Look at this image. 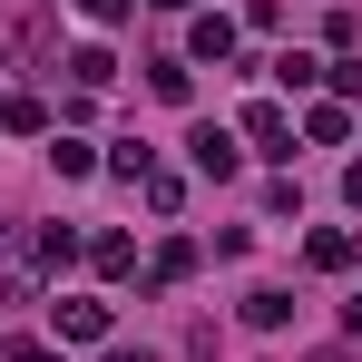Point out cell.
<instances>
[{
  "instance_id": "cell-1",
  "label": "cell",
  "mask_w": 362,
  "mask_h": 362,
  "mask_svg": "<svg viewBox=\"0 0 362 362\" xmlns=\"http://www.w3.org/2000/svg\"><path fill=\"white\" fill-rule=\"evenodd\" d=\"M59 274V255H49V226H20V235H0V303H40V284Z\"/></svg>"
},
{
  "instance_id": "cell-2",
  "label": "cell",
  "mask_w": 362,
  "mask_h": 362,
  "mask_svg": "<svg viewBox=\"0 0 362 362\" xmlns=\"http://www.w3.org/2000/svg\"><path fill=\"white\" fill-rule=\"evenodd\" d=\"M49 40H59V20H49L40 0H10V10H0V59L10 69H49Z\"/></svg>"
},
{
  "instance_id": "cell-3",
  "label": "cell",
  "mask_w": 362,
  "mask_h": 362,
  "mask_svg": "<svg viewBox=\"0 0 362 362\" xmlns=\"http://www.w3.org/2000/svg\"><path fill=\"white\" fill-rule=\"evenodd\" d=\"M245 147L274 157V167H294V118H284V98H255V108H245Z\"/></svg>"
},
{
  "instance_id": "cell-4",
  "label": "cell",
  "mask_w": 362,
  "mask_h": 362,
  "mask_svg": "<svg viewBox=\"0 0 362 362\" xmlns=\"http://www.w3.org/2000/svg\"><path fill=\"white\" fill-rule=\"evenodd\" d=\"M303 264H313V274H353V264H362V235H343V226H313V235H303Z\"/></svg>"
},
{
  "instance_id": "cell-5",
  "label": "cell",
  "mask_w": 362,
  "mask_h": 362,
  "mask_svg": "<svg viewBox=\"0 0 362 362\" xmlns=\"http://www.w3.org/2000/svg\"><path fill=\"white\" fill-rule=\"evenodd\" d=\"M186 157H196V177H235L245 167V147L226 137V127H186Z\"/></svg>"
},
{
  "instance_id": "cell-6",
  "label": "cell",
  "mask_w": 362,
  "mask_h": 362,
  "mask_svg": "<svg viewBox=\"0 0 362 362\" xmlns=\"http://www.w3.org/2000/svg\"><path fill=\"white\" fill-rule=\"evenodd\" d=\"M235 313H245V333H284V323H294V294H284V284H255Z\"/></svg>"
},
{
  "instance_id": "cell-7",
  "label": "cell",
  "mask_w": 362,
  "mask_h": 362,
  "mask_svg": "<svg viewBox=\"0 0 362 362\" xmlns=\"http://www.w3.org/2000/svg\"><path fill=\"white\" fill-rule=\"evenodd\" d=\"M59 343H108V303H98V294H69L59 303Z\"/></svg>"
},
{
  "instance_id": "cell-8",
  "label": "cell",
  "mask_w": 362,
  "mask_h": 362,
  "mask_svg": "<svg viewBox=\"0 0 362 362\" xmlns=\"http://www.w3.org/2000/svg\"><path fill=\"white\" fill-rule=\"evenodd\" d=\"M186 59H235V20H226V10H196V30H186Z\"/></svg>"
},
{
  "instance_id": "cell-9",
  "label": "cell",
  "mask_w": 362,
  "mask_h": 362,
  "mask_svg": "<svg viewBox=\"0 0 362 362\" xmlns=\"http://www.w3.org/2000/svg\"><path fill=\"white\" fill-rule=\"evenodd\" d=\"M186 274H196V245L186 235H167L157 255H147V294H167V284H186Z\"/></svg>"
},
{
  "instance_id": "cell-10",
  "label": "cell",
  "mask_w": 362,
  "mask_h": 362,
  "mask_svg": "<svg viewBox=\"0 0 362 362\" xmlns=\"http://www.w3.org/2000/svg\"><path fill=\"white\" fill-rule=\"evenodd\" d=\"M98 167H108V177H127V186H147V177H157V147H147V137H118Z\"/></svg>"
},
{
  "instance_id": "cell-11",
  "label": "cell",
  "mask_w": 362,
  "mask_h": 362,
  "mask_svg": "<svg viewBox=\"0 0 362 362\" xmlns=\"http://www.w3.org/2000/svg\"><path fill=\"white\" fill-rule=\"evenodd\" d=\"M303 137H313V147H343V137H353V108H343V98L303 108Z\"/></svg>"
},
{
  "instance_id": "cell-12",
  "label": "cell",
  "mask_w": 362,
  "mask_h": 362,
  "mask_svg": "<svg viewBox=\"0 0 362 362\" xmlns=\"http://www.w3.org/2000/svg\"><path fill=\"white\" fill-rule=\"evenodd\" d=\"M49 167H59V177H98V147L69 137V127H49Z\"/></svg>"
},
{
  "instance_id": "cell-13",
  "label": "cell",
  "mask_w": 362,
  "mask_h": 362,
  "mask_svg": "<svg viewBox=\"0 0 362 362\" xmlns=\"http://www.w3.org/2000/svg\"><path fill=\"white\" fill-rule=\"evenodd\" d=\"M0 127H20V137H49V108H40L30 88H0Z\"/></svg>"
},
{
  "instance_id": "cell-14",
  "label": "cell",
  "mask_w": 362,
  "mask_h": 362,
  "mask_svg": "<svg viewBox=\"0 0 362 362\" xmlns=\"http://www.w3.org/2000/svg\"><path fill=\"white\" fill-rule=\"evenodd\" d=\"M147 88H157L167 108H186V98H196V69L186 59H147Z\"/></svg>"
},
{
  "instance_id": "cell-15",
  "label": "cell",
  "mask_w": 362,
  "mask_h": 362,
  "mask_svg": "<svg viewBox=\"0 0 362 362\" xmlns=\"http://www.w3.org/2000/svg\"><path fill=\"white\" fill-rule=\"evenodd\" d=\"M69 78H78V98H98V88L118 78V59H108V49H69Z\"/></svg>"
},
{
  "instance_id": "cell-16",
  "label": "cell",
  "mask_w": 362,
  "mask_h": 362,
  "mask_svg": "<svg viewBox=\"0 0 362 362\" xmlns=\"http://www.w3.org/2000/svg\"><path fill=\"white\" fill-rule=\"evenodd\" d=\"M88 264L98 274H137V235H88Z\"/></svg>"
},
{
  "instance_id": "cell-17",
  "label": "cell",
  "mask_w": 362,
  "mask_h": 362,
  "mask_svg": "<svg viewBox=\"0 0 362 362\" xmlns=\"http://www.w3.org/2000/svg\"><path fill=\"white\" fill-rule=\"evenodd\" d=\"M323 78H333V98H343V108L362 98V59H353V49H333V59H323Z\"/></svg>"
},
{
  "instance_id": "cell-18",
  "label": "cell",
  "mask_w": 362,
  "mask_h": 362,
  "mask_svg": "<svg viewBox=\"0 0 362 362\" xmlns=\"http://www.w3.org/2000/svg\"><path fill=\"white\" fill-rule=\"evenodd\" d=\"M274 78H284V88H313V78H323V59H303V49H284V59H274Z\"/></svg>"
},
{
  "instance_id": "cell-19",
  "label": "cell",
  "mask_w": 362,
  "mask_h": 362,
  "mask_svg": "<svg viewBox=\"0 0 362 362\" xmlns=\"http://www.w3.org/2000/svg\"><path fill=\"white\" fill-rule=\"evenodd\" d=\"M0 362H59V343H40V333H20V343H0Z\"/></svg>"
},
{
  "instance_id": "cell-20",
  "label": "cell",
  "mask_w": 362,
  "mask_h": 362,
  "mask_svg": "<svg viewBox=\"0 0 362 362\" xmlns=\"http://www.w3.org/2000/svg\"><path fill=\"white\" fill-rule=\"evenodd\" d=\"M127 10H137V0H78V20H98V30H118Z\"/></svg>"
},
{
  "instance_id": "cell-21",
  "label": "cell",
  "mask_w": 362,
  "mask_h": 362,
  "mask_svg": "<svg viewBox=\"0 0 362 362\" xmlns=\"http://www.w3.org/2000/svg\"><path fill=\"white\" fill-rule=\"evenodd\" d=\"M343 206H353V216H362V167H343Z\"/></svg>"
},
{
  "instance_id": "cell-22",
  "label": "cell",
  "mask_w": 362,
  "mask_h": 362,
  "mask_svg": "<svg viewBox=\"0 0 362 362\" xmlns=\"http://www.w3.org/2000/svg\"><path fill=\"white\" fill-rule=\"evenodd\" d=\"M98 362H157V353H127V343H108V353H98Z\"/></svg>"
},
{
  "instance_id": "cell-23",
  "label": "cell",
  "mask_w": 362,
  "mask_h": 362,
  "mask_svg": "<svg viewBox=\"0 0 362 362\" xmlns=\"http://www.w3.org/2000/svg\"><path fill=\"white\" fill-rule=\"evenodd\" d=\"M343 333H362V294H353V303H343Z\"/></svg>"
},
{
  "instance_id": "cell-24",
  "label": "cell",
  "mask_w": 362,
  "mask_h": 362,
  "mask_svg": "<svg viewBox=\"0 0 362 362\" xmlns=\"http://www.w3.org/2000/svg\"><path fill=\"white\" fill-rule=\"evenodd\" d=\"M147 10H196V0H147Z\"/></svg>"
},
{
  "instance_id": "cell-25",
  "label": "cell",
  "mask_w": 362,
  "mask_h": 362,
  "mask_svg": "<svg viewBox=\"0 0 362 362\" xmlns=\"http://www.w3.org/2000/svg\"><path fill=\"white\" fill-rule=\"evenodd\" d=\"M313 362H343V353H313Z\"/></svg>"
}]
</instances>
